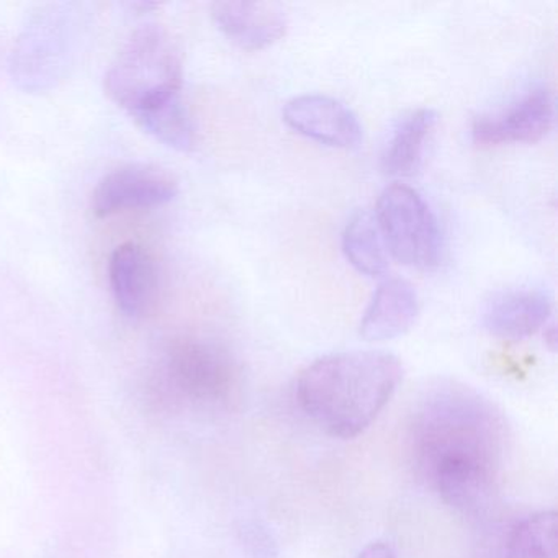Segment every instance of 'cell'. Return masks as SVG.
<instances>
[{
	"label": "cell",
	"mask_w": 558,
	"mask_h": 558,
	"mask_svg": "<svg viewBox=\"0 0 558 558\" xmlns=\"http://www.w3.org/2000/svg\"><path fill=\"white\" fill-rule=\"evenodd\" d=\"M182 61L165 28L145 25L123 45L106 74V93L136 117L181 96Z\"/></svg>",
	"instance_id": "obj_3"
},
{
	"label": "cell",
	"mask_w": 558,
	"mask_h": 558,
	"mask_svg": "<svg viewBox=\"0 0 558 558\" xmlns=\"http://www.w3.org/2000/svg\"><path fill=\"white\" fill-rule=\"evenodd\" d=\"M133 120L143 132L155 136L158 142L169 148L178 151H191L194 148V125H192L187 107L182 102V96L138 113L133 117Z\"/></svg>",
	"instance_id": "obj_16"
},
{
	"label": "cell",
	"mask_w": 558,
	"mask_h": 558,
	"mask_svg": "<svg viewBox=\"0 0 558 558\" xmlns=\"http://www.w3.org/2000/svg\"><path fill=\"white\" fill-rule=\"evenodd\" d=\"M283 120L300 135L332 148H352L362 140L357 116L345 104L322 94L289 100L283 107Z\"/></svg>",
	"instance_id": "obj_10"
},
{
	"label": "cell",
	"mask_w": 558,
	"mask_h": 558,
	"mask_svg": "<svg viewBox=\"0 0 558 558\" xmlns=\"http://www.w3.org/2000/svg\"><path fill=\"white\" fill-rule=\"evenodd\" d=\"M109 282L117 308L130 319H145L158 305L159 279L155 257L142 244L116 247L109 260Z\"/></svg>",
	"instance_id": "obj_9"
},
{
	"label": "cell",
	"mask_w": 558,
	"mask_h": 558,
	"mask_svg": "<svg viewBox=\"0 0 558 558\" xmlns=\"http://www.w3.org/2000/svg\"><path fill=\"white\" fill-rule=\"evenodd\" d=\"M554 120V96L547 87H535L501 112L476 117L472 136L478 145L535 143L550 132Z\"/></svg>",
	"instance_id": "obj_8"
},
{
	"label": "cell",
	"mask_w": 558,
	"mask_h": 558,
	"mask_svg": "<svg viewBox=\"0 0 558 558\" xmlns=\"http://www.w3.org/2000/svg\"><path fill=\"white\" fill-rule=\"evenodd\" d=\"M61 9L63 5L41 9L25 27L12 51V74L25 89L51 86L70 63L74 32L70 27V15Z\"/></svg>",
	"instance_id": "obj_6"
},
{
	"label": "cell",
	"mask_w": 558,
	"mask_h": 558,
	"mask_svg": "<svg viewBox=\"0 0 558 558\" xmlns=\"http://www.w3.org/2000/svg\"><path fill=\"white\" fill-rule=\"evenodd\" d=\"M238 368L230 352L210 339H174L161 365V391L168 400L195 408H221L236 391Z\"/></svg>",
	"instance_id": "obj_4"
},
{
	"label": "cell",
	"mask_w": 558,
	"mask_h": 558,
	"mask_svg": "<svg viewBox=\"0 0 558 558\" xmlns=\"http://www.w3.org/2000/svg\"><path fill=\"white\" fill-rule=\"evenodd\" d=\"M385 246L404 266L433 269L442 253L439 225L429 205L408 185L385 189L375 210Z\"/></svg>",
	"instance_id": "obj_5"
},
{
	"label": "cell",
	"mask_w": 558,
	"mask_h": 558,
	"mask_svg": "<svg viewBox=\"0 0 558 558\" xmlns=\"http://www.w3.org/2000/svg\"><path fill=\"white\" fill-rule=\"evenodd\" d=\"M342 251L362 276L380 277L387 270V246L377 218L368 210L352 215L342 233Z\"/></svg>",
	"instance_id": "obj_15"
},
{
	"label": "cell",
	"mask_w": 558,
	"mask_h": 558,
	"mask_svg": "<svg viewBox=\"0 0 558 558\" xmlns=\"http://www.w3.org/2000/svg\"><path fill=\"white\" fill-rule=\"evenodd\" d=\"M557 512L542 511L514 525L506 541L508 558H555Z\"/></svg>",
	"instance_id": "obj_17"
},
{
	"label": "cell",
	"mask_w": 558,
	"mask_h": 558,
	"mask_svg": "<svg viewBox=\"0 0 558 558\" xmlns=\"http://www.w3.org/2000/svg\"><path fill=\"white\" fill-rule=\"evenodd\" d=\"M551 310V296L542 290H506L485 303L482 325L496 338L524 339L547 326Z\"/></svg>",
	"instance_id": "obj_12"
},
{
	"label": "cell",
	"mask_w": 558,
	"mask_h": 558,
	"mask_svg": "<svg viewBox=\"0 0 558 558\" xmlns=\"http://www.w3.org/2000/svg\"><path fill=\"white\" fill-rule=\"evenodd\" d=\"M433 109H417L398 120L385 146L384 171L390 175H410L416 171L424 151V143L436 126Z\"/></svg>",
	"instance_id": "obj_14"
},
{
	"label": "cell",
	"mask_w": 558,
	"mask_h": 558,
	"mask_svg": "<svg viewBox=\"0 0 558 558\" xmlns=\"http://www.w3.org/2000/svg\"><path fill=\"white\" fill-rule=\"evenodd\" d=\"M403 378L400 359L384 351L325 355L296 380L302 410L339 439L361 436L387 407Z\"/></svg>",
	"instance_id": "obj_2"
},
{
	"label": "cell",
	"mask_w": 558,
	"mask_h": 558,
	"mask_svg": "<svg viewBox=\"0 0 558 558\" xmlns=\"http://www.w3.org/2000/svg\"><path fill=\"white\" fill-rule=\"evenodd\" d=\"M355 558H397V555L387 542H372Z\"/></svg>",
	"instance_id": "obj_18"
},
{
	"label": "cell",
	"mask_w": 558,
	"mask_h": 558,
	"mask_svg": "<svg viewBox=\"0 0 558 558\" xmlns=\"http://www.w3.org/2000/svg\"><path fill=\"white\" fill-rule=\"evenodd\" d=\"M217 27L243 50H263L286 35L287 15L276 2H215Z\"/></svg>",
	"instance_id": "obj_11"
},
{
	"label": "cell",
	"mask_w": 558,
	"mask_h": 558,
	"mask_svg": "<svg viewBox=\"0 0 558 558\" xmlns=\"http://www.w3.org/2000/svg\"><path fill=\"white\" fill-rule=\"evenodd\" d=\"M178 192V181L166 169L153 165L122 166L100 179L90 197V210L97 218L112 217L168 204Z\"/></svg>",
	"instance_id": "obj_7"
},
{
	"label": "cell",
	"mask_w": 558,
	"mask_h": 558,
	"mask_svg": "<svg viewBox=\"0 0 558 558\" xmlns=\"http://www.w3.org/2000/svg\"><path fill=\"white\" fill-rule=\"evenodd\" d=\"M545 341L548 342L550 349H555V328L554 326H548V332L545 331Z\"/></svg>",
	"instance_id": "obj_19"
},
{
	"label": "cell",
	"mask_w": 558,
	"mask_h": 558,
	"mask_svg": "<svg viewBox=\"0 0 558 558\" xmlns=\"http://www.w3.org/2000/svg\"><path fill=\"white\" fill-rule=\"evenodd\" d=\"M420 313L416 290L403 279L385 280L372 296L361 322V336L381 342L400 338L410 331Z\"/></svg>",
	"instance_id": "obj_13"
},
{
	"label": "cell",
	"mask_w": 558,
	"mask_h": 558,
	"mask_svg": "<svg viewBox=\"0 0 558 558\" xmlns=\"http://www.w3.org/2000/svg\"><path fill=\"white\" fill-rule=\"evenodd\" d=\"M408 439L417 472L446 505L470 515L488 508L506 444L505 421L489 401L440 385L417 404Z\"/></svg>",
	"instance_id": "obj_1"
}]
</instances>
